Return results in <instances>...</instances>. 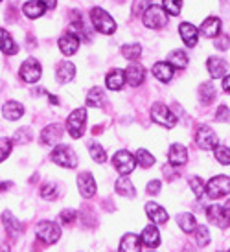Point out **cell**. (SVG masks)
Wrapping results in <instances>:
<instances>
[{"instance_id": "9c48e42d", "label": "cell", "mask_w": 230, "mask_h": 252, "mask_svg": "<svg viewBox=\"0 0 230 252\" xmlns=\"http://www.w3.org/2000/svg\"><path fill=\"white\" fill-rule=\"evenodd\" d=\"M112 164H114V168L118 169L120 175H127V173H131L132 169L136 168V164H138V162H136V158H134L129 151L122 149V151H118V153L114 155Z\"/></svg>"}, {"instance_id": "44dd1931", "label": "cell", "mask_w": 230, "mask_h": 252, "mask_svg": "<svg viewBox=\"0 0 230 252\" xmlns=\"http://www.w3.org/2000/svg\"><path fill=\"white\" fill-rule=\"evenodd\" d=\"M46 9H48V7L44 6L41 0H28V2L22 6V13L26 15L28 19H37V17L44 15Z\"/></svg>"}, {"instance_id": "484cf974", "label": "cell", "mask_w": 230, "mask_h": 252, "mask_svg": "<svg viewBox=\"0 0 230 252\" xmlns=\"http://www.w3.org/2000/svg\"><path fill=\"white\" fill-rule=\"evenodd\" d=\"M177 224L181 226V230L182 232H186V234H192V232H196L197 230V221H196V217L192 216V214H179L177 216Z\"/></svg>"}, {"instance_id": "7c38bea8", "label": "cell", "mask_w": 230, "mask_h": 252, "mask_svg": "<svg viewBox=\"0 0 230 252\" xmlns=\"http://www.w3.org/2000/svg\"><path fill=\"white\" fill-rule=\"evenodd\" d=\"M61 126H57V124H50L46 126L44 129L41 131V144L42 146H56L57 142L61 140Z\"/></svg>"}, {"instance_id": "603a6c76", "label": "cell", "mask_w": 230, "mask_h": 252, "mask_svg": "<svg viewBox=\"0 0 230 252\" xmlns=\"http://www.w3.org/2000/svg\"><path fill=\"white\" fill-rule=\"evenodd\" d=\"M126 72L120 70V68H114L112 72H109L107 74V79H105V83H107V87L111 89V91H120L122 87H124V83H126Z\"/></svg>"}, {"instance_id": "d4e9b609", "label": "cell", "mask_w": 230, "mask_h": 252, "mask_svg": "<svg viewBox=\"0 0 230 252\" xmlns=\"http://www.w3.org/2000/svg\"><path fill=\"white\" fill-rule=\"evenodd\" d=\"M2 114H4L6 120L15 122V120H19L22 114H24V107H22L19 101H7V103H4V107H2Z\"/></svg>"}, {"instance_id": "60d3db41", "label": "cell", "mask_w": 230, "mask_h": 252, "mask_svg": "<svg viewBox=\"0 0 230 252\" xmlns=\"http://www.w3.org/2000/svg\"><path fill=\"white\" fill-rule=\"evenodd\" d=\"M149 7H151V0H134L131 11H132V15H142V13H146Z\"/></svg>"}, {"instance_id": "6da1fadb", "label": "cell", "mask_w": 230, "mask_h": 252, "mask_svg": "<svg viewBox=\"0 0 230 252\" xmlns=\"http://www.w3.org/2000/svg\"><path fill=\"white\" fill-rule=\"evenodd\" d=\"M91 21L94 24V28L98 30L99 33H105V35H111L116 32V22L111 15L107 13L101 7H94L91 11Z\"/></svg>"}, {"instance_id": "d6986e66", "label": "cell", "mask_w": 230, "mask_h": 252, "mask_svg": "<svg viewBox=\"0 0 230 252\" xmlns=\"http://www.w3.org/2000/svg\"><path fill=\"white\" fill-rule=\"evenodd\" d=\"M201 33L208 39H214L221 33V21L217 17H208L206 21L201 24Z\"/></svg>"}, {"instance_id": "f907efd6", "label": "cell", "mask_w": 230, "mask_h": 252, "mask_svg": "<svg viewBox=\"0 0 230 252\" xmlns=\"http://www.w3.org/2000/svg\"><path fill=\"white\" fill-rule=\"evenodd\" d=\"M223 89L230 94V76H227V77L223 79Z\"/></svg>"}, {"instance_id": "4dcf8cb0", "label": "cell", "mask_w": 230, "mask_h": 252, "mask_svg": "<svg viewBox=\"0 0 230 252\" xmlns=\"http://www.w3.org/2000/svg\"><path fill=\"white\" fill-rule=\"evenodd\" d=\"M0 37H2V52H4L6 56H15V54L19 52V48H17L15 41L11 39V35L7 33V30H2V32H0Z\"/></svg>"}, {"instance_id": "83f0119b", "label": "cell", "mask_w": 230, "mask_h": 252, "mask_svg": "<svg viewBox=\"0 0 230 252\" xmlns=\"http://www.w3.org/2000/svg\"><path fill=\"white\" fill-rule=\"evenodd\" d=\"M153 74L155 77L159 79V81H162V83H167L171 77H173V66L169 63H157L153 66Z\"/></svg>"}, {"instance_id": "ffe728a7", "label": "cell", "mask_w": 230, "mask_h": 252, "mask_svg": "<svg viewBox=\"0 0 230 252\" xmlns=\"http://www.w3.org/2000/svg\"><path fill=\"white\" fill-rule=\"evenodd\" d=\"M208 72L210 76L214 77V79H221V77H225V74H227V61L225 59H221V57H210L208 59Z\"/></svg>"}, {"instance_id": "d590c367", "label": "cell", "mask_w": 230, "mask_h": 252, "mask_svg": "<svg viewBox=\"0 0 230 252\" xmlns=\"http://www.w3.org/2000/svg\"><path fill=\"white\" fill-rule=\"evenodd\" d=\"M136 162H138L142 168H151L155 164V157L149 151L146 149H138V153H136Z\"/></svg>"}, {"instance_id": "7dc6e473", "label": "cell", "mask_w": 230, "mask_h": 252, "mask_svg": "<svg viewBox=\"0 0 230 252\" xmlns=\"http://www.w3.org/2000/svg\"><path fill=\"white\" fill-rule=\"evenodd\" d=\"M11 140H7V138H2V160H6L9 151H11Z\"/></svg>"}, {"instance_id": "e575fe53", "label": "cell", "mask_w": 230, "mask_h": 252, "mask_svg": "<svg viewBox=\"0 0 230 252\" xmlns=\"http://www.w3.org/2000/svg\"><path fill=\"white\" fill-rule=\"evenodd\" d=\"M122 54H124L126 59L134 61V59H138V57L142 56V46L136 44V42H132V44H124V46H122Z\"/></svg>"}, {"instance_id": "7bdbcfd3", "label": "cell", "mask_w": 230, "mask_h": 252, "mask_svg": "<svg viewBox=\"0 0 230 252\" xmlns=\"http://www.w3.org/2000/svg\"><path fill=\"white\" fill-rule=\"evenodd\" d=\"M41 197H42V199H48V201L56 199V197H57V188L54 186V184H44V186L41 188Z\"/></svg>"}, {"instance_id": "f546056e", "label": "cell", "mask_w": 230, "mask_h": 252, "mask_svg": "<svg viewBox=\"0 0 230 252\" xmlns=\"http://www.w3.org/2000/svg\"><path fill=\"white\" fill-rule=\"evenodd\" d=\"M107 103V98H105V92L101 89H92L87 96V105L89 107H103Z\"/></svg>"}, {"instance_id": "9a60e30c", "label": "cell", "mask_w": 230, "mask_h": 252, "mask_svg": "<svg viewBox=\"0 0 230 252\" xmlns=\"http://www.w3.org/2000/svg\"><path fill=\"white\" fill-rule=\"evenodd\" d=\"M126 76L131 87H138V85H142L144 79H146V70H144V66H140L138 63H132L126 68Z\"/></svg>"}, {"instance_id": "8d00e7d4", "label": "cell", "mask_w": 230, "mask_h": 252, "mask_svg": "<svg viewBox=\"0 0 230 252\" xmlns=\"http://www.w3.org/2000/svg\"><path fill=\"white\" fill-rule=\"evenodd\" d=\"M214 155H216V160L219 162V164H223V166H229L230 164V147L217 146Z\"/></svg>"}, {"instance_id": "ba28073f", "label": "cell", "mask_w": 230, "mask_h": 252, "mask_svg": "<svg viewBox=\"0 0 230 252\" xmlns=\"http://www.w3.org/2000/svg\"><path fill=\"white\" fill-rule=\"evenodd\" d=\"M206 217L212 224H216L217 228H227L230 226V210L227 206H217L212 204L206 210Z\"/></svg>"}, {"instance_id": "30bf717a", "label": "cell", "mask_w": 230, "mask_h": 252, "mask_svg": "<svg viewBox=\"0 0 230 252\" xmlns=\"http://www.w3.org/2000/svg\"><path fill=\"white\" fill-rule=\"evenodd\" d=\"M196 142L197 146L204 149V151H210V149H216L217 147V134L210 129L208 126H201L196 133Z\"/></svg>"}, {"instance_id": "c3c4849f", "label": "cell", "mask_w": 230, "mask_h": 252, "mask_svg": "<svg viewBox=\"0 0 230 252\" xmlns=\"http://www.w3.org/2000/svg\"><path fill=\"white\" fill-rule=\"evenodd\" d=\"M229 44H230V39H229V37H221V39H217V41H216V48L227 50V48H229Z\"/></svg>"}, {"instance_id": "ab89813d", "label": "cell", "mask_w": 230, "mask_h": 252, "mask_svg": "<svg viewBox=\"0 0 230 252\" xmlns=\"http://www.w3.org/2000/svg\"><path fill=\"white\" fill-rule=\"evenodd\" d=\"M196 239H197V245L199 247H206L210 243V232L206 226H202V224H199L196 230Z\"/></svg>"}, {"instance_id": "4316f807", "label": "cell", "mask_w": 230, "mask_h": 252, "mask_svg": "<svg viewBox=\"0 0 230 252\" xmlns=\"http://www.w3.org/2000/svg\"><path fill=\"white\" fill-rule=\"evenodd\" d=\"M140 238H142V243H144V245L151 247V249L161 243V234H159V230L155 228L153 224H151V226H146V228L142 230V236H140Z\"/></svg>"}, {"instance_id": "f1b7e54d", "label": "cell", "mask_w": 230, "mask_h": 252, "mask_svg": "<svg viewBox=\"0 0 230 252\" xmlns=\"http://www.w3.org/2000/svg\"><path fill=\"white\" fill-rule=\"evenodd\" d=\"M114 188H116V191H118L120 195L124 197H134V186H132V182L127 179L126 175H122L116 181V184H114Z\"/></svg>"}, {"instance_id": "f35d334b", "label": "cell", "mask_w": 230, "mask_h": 252, "mask_svg": "<svg viewBox=\"0 0 230 252\" xmlns=\"http://www.w3.org/2000/svg\"><path fill=\"white\" fill-rule=\"evenodd\" d=\"M89 151H91V157L94 158V162H98V164H103L105 158H107L105 149L99 146V144H91V146H89Z\"/></svg>"}, {"instance_id": "7402d4cb", "label": "cell", "mask_w": 230, "mask_h": 252, "mask_svg": "<svg viewBox=\"0 0 230 252\" xmlns=\"http://www.w3.org/2000/svg\"><path fill=\"white\" fill-rule=\"evenodd\" d=\"M146 212H147V217H149L155 224H164L167 221L166 210H164L162 206H159L157 203H147Z\"/></svg>"}, {"instance_id": "d6a6232c", "label": "cell", "mask_w": 230, "mask_h": 252, "mask_svg": "<svg viewBox=\"0 0 230 252\" xmlns=\"http://www.w3.org/2000/svg\"><path fill=\"white\" fill-rule=\"evenodd\" d=\"M2 219H4V226H6V230L9 232L11 236H17V234L22 230V224L19 223V221H17L9 212H4V214H2Z\"/></svg>"}, {"instance_id": "5bb4252c", "label": "cell", "mask_w": 230, "mask_h": 252, "mask_svg": "<svg viewBox=\"0 0 230 252\" xmlns=\"http://www.w3.org/2000/svg\"><path fill=\"white\" fill-rule=\"evenodd\" d=\"M167 158H169L171 166H184L188 162V151H186V147L182 146V144H173V146L169 147Z\"/></svg>"}, {"instance_id": "74e56055", "label": "cell", "mask_w": 230, "mask_h": 252, "mask_svg": "<svg viewBox=\"0 0 230 252\" xmlns=\"http://www.w3.org/2000/svg\"><path fill=\"white\" fill-rule=\"evenodd\" d=\"M162 4H164V9H166L167 15H177L181 13V7H182V0H162Z\"/></svg>"}, {"instance_id": "f6af8a7d", "label": "cell", "mask_w": 230, "mask_h": 252, "mask_svg": "<svg viewBox=\"0 0 230 252\" xmlns=\"http://www.w3.org/2000/svg\"><path fill=\"white\" fill-rule=\"evenodd\" d=\"M216 120L217 122H229L230 120V111L227 105H219L216 112Z\"/></svg>"}, {"instance_id": "3957f363", "label": "cell", "mask_w": 230, "mask_h": 252, "mask_svg": "<svg viewBox=\"0 0 230 252\" xmlns=\"http://www.w3.org/2000/svg\"><path fill=\"white\" fill-rule=\"evenodd\" d=\"M52 160L56 162L57 166L74 169L77 166V155L68 146H56V149L52 151Z\"/></svg>"}, {"instance_id": "f5cc1de1", "label": "cell", "mask_w": 230, "mask_h": 252, "mask_svg": "<svg viewBox=\"0 0 230 252\" xmlns=\"http://www.w3.org/2000/svg\"><path fill=\"white\" fill-rule=\"evenodd\" d=\"M2 252H7V247H2Z\"/></svg>"}, {"instance_id": "e0dca14e", "label": "cell", "mask_w": 230, "mask_h": 252, "mask_svg": "<svg viewBox=\"0 0 230 252\" xmlns=\"http://www.w3.org/2000/svg\"><path fill=\"white\" fill-rule=\"evenodd\" d=\"M142 251V238L136 234H126L120 241V252H140Z\"/></svg>"}, {"instance_id": "db71d44e", "label": "cell", "mask_w": 230, "mask_h": 252, "mask_svg": "<svg viewBox=\"0 0 230 252\" xmlns=\"http://www.w3.org/2000/svg\"><path fill=\"white\" fill-rule=\"evenodd\" d=\"M229 252H230V251H229Z\"/></svg>"}, {"instance_id": "b9f144b4", "label": "cell", "mask_w": 230, "mask_h": 252, "mask_svg": "<svg viewBox=\"0 0 230 252\" xmlns=\"http://www.w3.org/2000/svg\"><path fill=\"white\" fill-rule=\"evenodd\" d=\"M190 186H192V189H194V193H196L197 197H202V193H204V182H202V179H199V177H190Z\"/></svg>"}, {"instance_id": "816d5d0a", "label": "cell", "mask_w": 230, "mask_h": 252, "mask_svg": "<svg viewBox=\"0 0 230 252\" xmlns=\"http://www.w3.org/2000/svg\"><path fill=\"white\" fill-rule=\"evenodd\" d=\"M48 99L52 101V105H57V103H59V99H57L56 96H52V94H48Z\"/></svg>"}, {"instance_id": "bcb514c9", "label": "cell", "mask_w": 230, "mask_h": 252, "mask_svg": "<svg viewBox=\"0 0 230 252\" xmlns=\"http://www.w3.org/2000/svg\"><path fill=\"white\" fill-rule=\"evenodd\" d=\"M161 191V181H151L149 184H147V193H151V195H157Z\"/></svg>"}, {"instance_id": "8992f818", "label": "cell", "mask_w": 230, "mask_h": 252, "mask_svg": "<svg viewBox=\"0 0 230 252\" xmlns=\"http://www.w3.org/2000/svg\"><path fill=\"white\" fill-rule=\"evenodd\" d=\"M166 24H167V13L166 9H162V7L151 6L144 13V26H147V28L159 30V28H164Z\"/></svg>"}, {"instance_id": "2e32d148", "label": "cell", "mask_w": 230, "mask_h": 252, "mask_svg": "<svg viewBox=\"0 0 230 252\" xmlns=\"http://www.w3.org/2000/svg\"><path fill=\"white\" fill-rule=\"evenodd\" d=\"M76 76V66L74 63H70V61H61V63L57 64V70H56V79L59 83H68L72 81Z\"/></svg>"}, {"instance_id": "ac0fdd59", "label": "cell", "mask_w": 230, "mask_h": 252, "mask_svg": "<svg viewBox=\"0 0 230 252\" xmlns=\"http://www.w3.org/2000/svg\"><path fill=\"white\" fill-rule=\"evenodd\" d=\"M77 48H79V39H77L72 32L59 39V50L63 52L65 56H72V54H76Z\"/></svg>"}, {"instance_id": "5b68a950", "label": "cell", "mask_w": 230, "mask_h": 252, "mask_svg": "<svg viewBox=\"0 0 230 252\" xmlns=\"http://www.w3.org/2000/svg\"><path fill=\"white\" fill-rule=\"evenodd\" d=\"M206 193L210 199H221L227 193H230V177L217 175L206 184Z\"/></svg>"}, {"instance_id": "4fadbf2b", "label": "cell", "mask_w": 230, "mask_h": 252, "mask_svg": "<svg viewBox=\"0 0 230 252\" xmlns=\"http://www.w3.org/2000/svg\"><path fill=\"white\" fill-rule=\"evenodd\" d=\"M77 186H79V191L85 199H91L94 193H96V182H94V177L87 171V173H79L77 175Z\"/></svg>"}, {"instance_id": "52a82bcc", "label": "cell", "mask_w": 230, "mask_h": 252, "mask_svg": "<svg viewBox=\"0 0 230 252\" xmlns=\"http://www.w3.org/2000/svg\"><path fill=\"white\" fill-rule=\"evenodd\" d=\"M151 118H153L155 124L167 127V129H171L177 124V116L164 103H155L153 109H151Z\"/></svg>"}, {"instance_id": "cb8c5ba5", "label": "cell", "mask_w": 230, "mask_h": 252, "mask_svg": "<svg viewBox=\"0 0 230 252\" xmlns=\"http://www.w3.org/2000/svg\"><path fill=\"white\" fill-rule=\"evenodd\" d=\"M179 32H181V37H182V41H184V44L190 46V48H194V46L197 44V28L196 26L190 24V22H182Z\"/></svg>"}, {"instance_id": "ee69618b", "label": "cell", "mask_w": 230, "mask_h": 252, "mask_svg": "<svg viewBox=\"0 0 230 252\" xmlns=\"http://www.w3.org/2000/svg\"><path fill=\"white\" fill-rule=\"evenodd\" d=\"M76 210H70V208H66V210H63L61 214H59V221H63L65 224H72L74 221H76Z\"/></svg>"}, {"instance_id": "8fae6325", "label": "cell", "mask_w": 230, "mask_h": 252, "mask_svg": "<svg viewBox=\"0 0 230 252\" xmlns=\"http://www.w3.org/2000/svg\"><path fill=\"white\" fill-rule=\"evenodd\" d=\"M41 72L42 68L37 59H26L21 66V77L26 83H35L41 77Z\"/></svg>"}, {"instance_id": "1f68e13d", "label": "cell", "mask_w": 230, "mask_h": 252, "mask_svg": "<svg viewBox=\"0 0 230 252\" xmlns=\"http://www.w3.org/2000/svg\"><path fill=\"white\" fill-rule=\"evenodd\" d=\"M169 64H171L173 68L184 70V68L188 66V57H186V54H184L182 50H173V52L169 54Z\"/></svg>"}, {"instance_id": "681fc988", "label": "cell", "mask_w": 230, "mask_h": 252, "mask_svg": "<svg viewBox=\"0 0 230 252\" xmlns=\"http://www.w3.org/2000/svg\"><path fill=\"white\" fill-rule=\"evenodd\" d=\"M41 2L48 7V9H54V7H56V4H57V0H41Z\"/></svg>"}, {"instance_id": "836d02e7", "label": "cell", "mask_w": 230, "mask_h": 252, "mask_svg": "<svg viewBox=\"0 0 230 252\" xmlns=\"http://www.w3.org/2000/svg\"><path fill=\"white\" fill-rule=\"evenodd\" d=\"M199 98L204 105H210L214 98H216V89H214V85L212 83H202L201 89H199Z\"/></svg>"}, {"instance_id": "7a4b0ae2", "label": "cell", "mask_w": 230, "mask_h": 252, "mask_svg": "<svg viewBox=\"0 0 230 252\" xmlns=\"http://www.w3.org/2000/svg\"><path fill=\"white\" fill-rule=\"evenodd\" d=\"M35 234H37V238L41 239L42 243L54 245L61 238V228L54 221H41V223L35 226Z\"/></svg>"}, {"instance_id": "277c9868", "label": "cell", "mask_w": 230, "mask_h": 252, "mask_svg": "<svg viewBox=\"0 0 230 252\" xmlns=\"http://www.w3.org/2000/svg\"><path fill=\"white\" fill-rule=\"evenodd\" d=\"M85 124H87V111L76 109L66 120V129L72 138H81L85 133Z\"/></svg>"}]
</instances>
